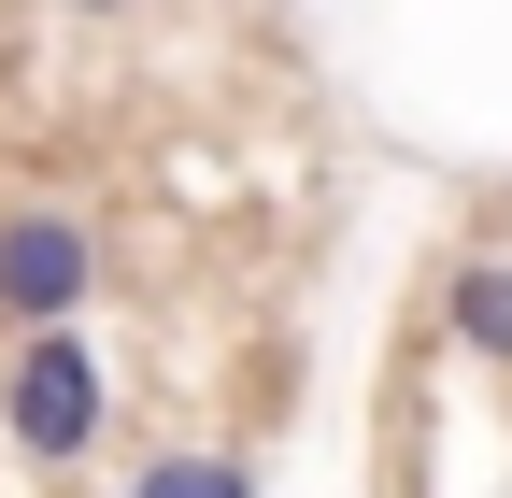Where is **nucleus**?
Segmentation results:
<instances>
[{
    "label": "nucleus",
    "mask_w": 512,
    "mask_h": 498,
    "mask_svg": "<svg viewBox=\"0 0 512 498\" xmlns=\"http://www.w3.org/2000/svg\"><path fill=\"white\" fill-rule=\"evenodd\" d=\"M100 427H114V370H100L86 314H72V328H15V342H0V442H15L29 470L100 456Z\"/></svg>",
    "instance_id": "f257e3e1"
},
{
    "label": "nucleus",
    "mask_w": 512,
    "mask_h": 498,
    "mask_svg": "<svg viewBox=\"0 0 512 498\" xmlns=\"http://www.w3.org/2000/svg\"><path fill=\"white\" fill-rule=\"evenodd\" d=\"M100 299V228L72 200H15L0 214V342L15 328H72Z\"/></svg>",
    "instance_id": "f03ea898"
},
{
    "label": "nucleus",
    "mask_w": 512,
    "mask_h": 498,
    "mask_svg": "<svg viewBox=\"0 0 512 498\" xmlns=\"http://www.w3.org/2000/svg\"><path fill=\"white\" fill-rule=\"evenodd\" d=\"M441 328H456L470 370H512V242H470V257L441 271Z\"/></svg>",
    "instance_id": "7ed1b4c3"
},
{
    "label": "nucleus",
    "mask_w": 512,
    "mask_h": 498,
    "mask_svg": "<svg viewBox=\"0 0 512 498\" xmlns=\"http://www.w3.org/2000/svg\"><path fill=\"white\" fill-rule=\"evenodd\" d=\"M128 498H256V470H242V456H214V442H171V456L128 470Z\"/></svg>",
    "instance_id": "20e7f679"
},
{
    "label": "nucleus",
    "mask_w": 512,
    "mask_h": 498,
    "mask_svg": "<svg viewBox=\"0 0 512 498\" xmlns=\"http://www.w3.org/2000/svg\"><path fill=\"white\" fill-rule=\"evenodd\" d=\"M57 15H72V29H100V15H143V0H57Z\"/></svg>",
    "instance_id": "39448f33"
}]
</instances>
